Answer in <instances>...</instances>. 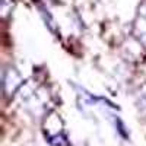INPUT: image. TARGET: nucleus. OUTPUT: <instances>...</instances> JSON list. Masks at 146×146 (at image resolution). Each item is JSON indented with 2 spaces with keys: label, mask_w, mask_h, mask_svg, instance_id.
I'll use <instances>...</instances> for the list:
<instances>
[{
  "label": "nucleus",
  "mask_w": 146,
  "mask_h": 146,
  "mask_svg": "<svg viewBox=\"0 0 146 146\" xmlns=\"http://www.w3.org/2000/svg\"><path fill=\"white\" fill-rule=\"evenodd\" d=\"M22 86V78L15 69H7L3 76V88L7 95L15 94Z\"/></svg>",
  "instance_id": "1"
},
{
  "label": "nucleus",
  "mask_w": 146,
  "mask_h": 146,
  "mask_svg": "<svg viewBox=\"0 0 146 146\" xmlns=\"http://www.w3.org/2000/svg\"><path fill=\"white\" fill-rule=\"evenodd\" d=\"M137 105L140 108V111L146 114V85L140 88V91L137 94Z\"/></svg>",
  "instance_id": "2"
},
{
  "label": "nucleus",
  "mask_w": 146,
  "mask_h": 146,
  "mask_svg": "<svg viewBox=\"0 0 146 146\" xmlns=\"http://www.w3.org/2000/svg\"><path fill=\"white\" fill-rule=\"evenodd\" d=\"M136 34H139L137 36L140 38V35L143 36L146 34V15L142 13V18H140V23H136Z\"/></svg>",
  "instance_id": "3"
}]
</instances>
